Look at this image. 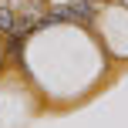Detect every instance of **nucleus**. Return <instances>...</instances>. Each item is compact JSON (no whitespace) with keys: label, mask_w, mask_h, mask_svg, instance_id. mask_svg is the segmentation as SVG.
<instances>
[{"label":"nucleus","mask_w":128,"mask_h":128,"mask_svg":"<svg viewBox=\"0 0 128 128\" xmlns=\"http://www.w3.org/2000/svg\"><path fill=\"white\" fill-rule=\"evenodd\" d=\"M91 17H94V0H71L51 14V20H81V24H88Z\"/></svg>","instance_id":"nucleus-1"},{"label":"nucleus","mask_w":128,"mask_h":128,"mask_svg":"<svg viewBox=\"0 0 128 128\" xmlns=\"http://www.w3.org/2000/svg\"><path fill=\"white\" fill-rule=\"evenodd\" d=\"M0 30L4 34H17V14L10 7H0Z\"/></svg>","instance_id":"nucleus-2"}]
</instances>
